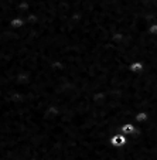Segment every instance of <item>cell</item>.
<instances>
[{
    "instance_id": "obj_1",
    "label": "cell",
    "mask_w": 157,
    "mask_h": 160,
    "mask_svg": "<svg viewBox=\"0 0 157 160\" xmlns=\"http://www.w3.org/2000/svg\"><path fill=\"white\" fill-rule=\"evenodd\" d=\"M109 142H110L112 148L122 149V148H125V146L129 143V136L123 135V133H120V132H116V133H113V135L110 136Z\"/></svg>"
},
{
    "instance_id": "obj_3",
    "label": "cell",
    "mask_w": 157,
    "mask_h": 160,
    "mask_svg": "<svg viewBox=\"0 0 157 160\" xmlns=\"http://www.w3.org/2000/svg\"><path fill=\"white\" fill-rule=\"evenodd\" d=\"M9 24L13 30H21V28L26 26V20L21 17V16H16V17H13L12 20H10Z\"/></svg>"
},
{
    "instance_id": "obj_6",
    "label": "cell",
    "mask_w": 157,
    "mask_h": 160,
    "mask_svg": "<svg viewBox=\"0 0 157 160\" xmlns=\"http://www.w3.org/2000/svg\"><path fill=\"white\" fill-rule=\"evenodd\" d=\"M156 2H157V0H156Z\"/></svg>"
},
{
    "instance_id": "obj_5",
    "label": "cell",
    "mask_w": 157,
    "mask_h": 160,
    "mask_svg": "<svg viewBox=\"0 0 157 160\" xmlns=\"http://www.w3.org/2000/svg\"><path fill=\"white\" fill-rule=\"evenodd\" d=\"M147 34L149 36H153V37H157V23H153L147 27Z\"/></svg>"
},
{
    "instance_id": "obj_2",
    "label": "cell",
    "mask_w": 157,
    "mask_h": 160,
    "mask_svg": "<svg viewBox=\"0 0 157 160\" xmlns=\"http://www.w3.org/2000/svg\"><path fill=\"white\" fill-rule=\"evenodd\" d=\"M146 70V64L142 60H136L129 64V71L132 74H142Z\"/></svg>"
},
{
    "instance_id": "obj_4",
    "label": "cell",
    "mask_w": 157,
    "mask_h": 160,
    "mask_svg": "<svg viewBox=\"0 0 157 160\" xmlns=\"http://www.w3.org/2000/svg\"><path fill=\"white\" fill-rule=\"evenodd\" d=\"M149 121V113L146 111H139L135 115V122L136 123H146Z\"/></svg>"
}]
</instances>
